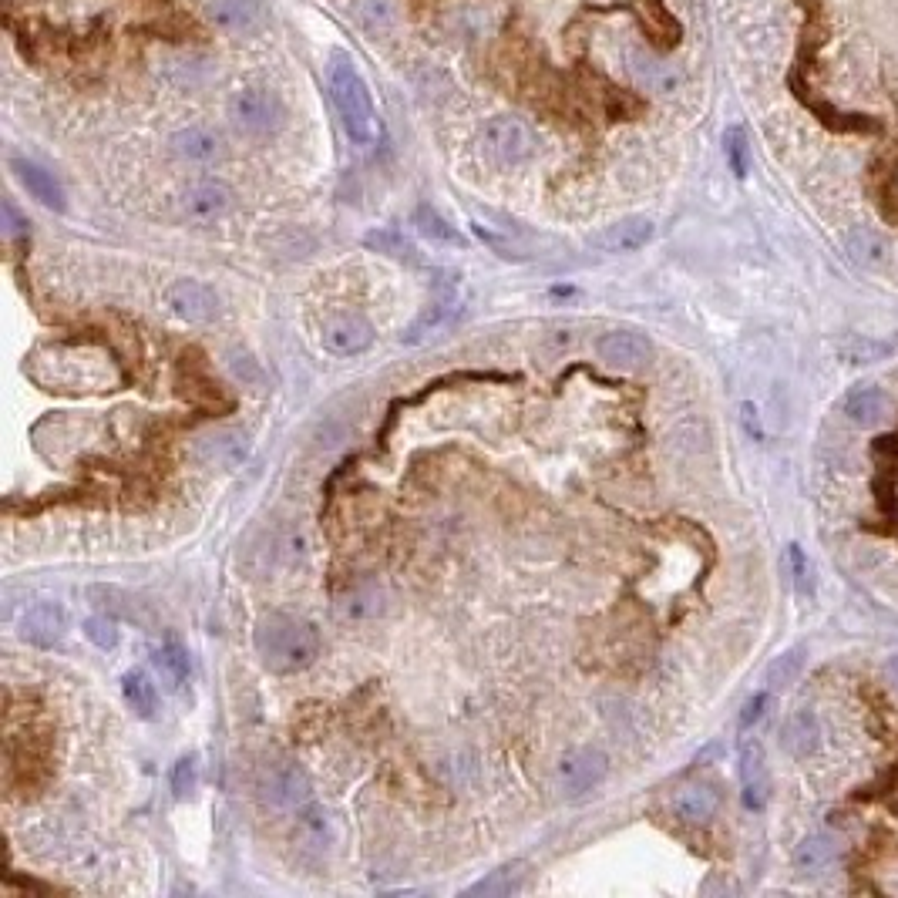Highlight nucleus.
I'll use <instances>...</instances> for the list:
<instances>
[{
    "label": "nucleus",
    "instance_id": "nucleus-18",
    "mask_svg": "<svg viewBox=\"0 0 898 898\" xmlns=\"http://www.w3.org/2000/svg\"><path fill=\"white\" fill-rule=\"evenodd\" d=\"M169 145H172L175 159L189 162V165H212L222 159V138L212 132V128H202V125L179 128Z\"/></svg>",
    "mask_w": 898,
    "mask_h": 898
},
{
    "label": "nucleus",
    "instance_id": "nucleus-12",
    "mask_svg": "<svg viewBox=\"0 0 898 898\" xmlns=\"http://www.w3.org/2000/svg\"><path fill=\"white\" fill-rule=\"evenodd\" d=\"M737 771H740V798H744V804L751 811H764L767 798H771V774H767L761 740L747 737L744 744H740Z\"/></svg>",
    "mask_w": 898,
    "mask_h": 898
},
{
    "label": "nucleus",
    "instance_id": "nucleus-5",
    "mask_svg": "<svg viewBox=\"0 0 898 898\" xmlns=\"http://www.w3.org/2000/svg\"><path fill=\"white\" fill-rule=\"evenodd\" d=\"M609 774V757L596 747H576V751H566L555 764V788H559L562 798L576 801L586 798L589 791H596L599 784L606 781Z\"/></svg>",
    "mask_w": 898,
    "mask_h": 898
},
{
    "label": "nucleus",
    "instance_id": "nucleus-34",
    "mask_svg": "<svg viewBox=\"0 0 898 898\" xmlns=\"http://www.w3.org/2000/svg\"><path fill=\"white\" fill-rule=\"evenodd\" d=\"M357 21L367 27V31H391L397 21V7L394 0H357Z\"/></svg>",
    "mask_w": 898,
    "mask_h": 898
},
{
    "label": "nucleus",
    "instance_id": "nucleus-19",
    "mask_svg": "<svg viewBox=\"0 0 898 898\" xmlns=\"http://www.w3.org/2000/svg\"><path fill=\"white\" fill-rule=\"evenodd\" d=\"M11 169H14V175L21 179V185L27 189V196L41 202L44 209L64 212V206H68V199H64V189H61V182L54 179L48 169H44V165H37L31 159H14Z\"/></svg>",
    "mask_w": 898,
    "mask_h": 898
},
{
    "label": "nucleus",
    "instance_id": "nucleus-33",
    "mask_svg": "<svg viewBox=\"0 0 898 898\" xmlns=\"http://www.w3.org/2000/svg\"><path fill=\"white\" fill-rule=\"evenodd\" d=\"M327 838H330V825H327V814H323V808L303 811L300 821H296V841H300L303 848L323 851L327 848Z\"/></svg>",
    "mask_w": 898,
    "mask_h": 898
},
{
    "label": "nucleus",
    "instance_id": "nucleus-43",
    "mask_svg": "<svg viewBox=\"0 0 898 898\" xmlns=\"http://www.w3.org/2000/svg\"><path fill=\"white\" fill-rule=\"evenodd\" d=\"M4 222H7V233H21V229H24V222L17 219V212H14L11 202H4Z\"/></svg>",
    "mask_w": 898,
    "mask_h": 898
},
{
    "label": "nucleus",
    "instance_id": "nucleus-17",
    "mask_svg": "<svg viewBox=\"0 0 898 898\" xmlns=\"http://www.w3.org/2000/svg\"><path fill=\"white\" fill-rule=\"evenodd\" d=\"M653 236H656L653 219L626 216V219L613 222V226H606L603 233L592 239V246L603 249V253H636V249H643Z\"/></svg>",
    "mask_w": 898,
    "mask_h": 898
},
{
    "label": "nucleus",
    "instance_id": "nucleus-27",
    "mask_svg": "<svg viewBox=\"0 0 898 898\" xmlns=\"http://www.w3.org/2000/svg\"><path fill=\"white\" fill-rule=\"evenodd\" d=\"M525 875H529V865L525 862H512V865H502L495 868L488 878H481V882H475L468 888V895H512L522 888Z\"/></svg>",
    "mask_w": 898,
    "mask_h": 898
},
{
    "label": "nucleus",
    "instance_id": "nucleus-32",
    "mask_svg": "<svg viewBox=\"0 0 898 898\" xmlns=\"http://www.w3.org/2000/svg\"><path fill=\"white\" fill-rule=\"evenodd\" d=\"M364 243H367L370 249H377V253H384V256L397 259V263H421L418 249L407 243V239H404L401 233H394V229H377V233H367V236H364Z\"/></svg>",
    "mask_w": 898,
    "mask_h": 898
},
{
    "label": "nucleus",
    "instance_id": "nucleus-20",
    "mask_svg": "<svg viewBox=\"0 0 898 898\" xmlns=\"http://www.w3.org/2000/svg\"><path fill=\"white\" fill-rule=\"evenodd\" d=\"M670 804L683 825H707L720 811V791L714 784H683Z\"/></svg>",
    "mask_w": 898,
    "mask_h": 898
},
{
    "label": "nucleus",
    "instance_id": "nucleus-35",
    "mask_svg": "<svg viewBox=\"0 0 898 898\" xmlns=\"http://www.w3.org/2000/svg\"><path fill=\"white\" fill-rule=\"evenodd\" d=\"M81 629H85V636L98 646V650L108 653V650H115V646H118V619L115 616H108V613L88 616Z\"/></svg>",
    "mask_w": 898,
    "mask_h": 898
},
{
    "label": "nucleus",
    "instance_id": "nucleus-29",
    "mask_svg": "<svg viewBox=\"0 0 898 898\" xmlns=\"http://www.w3.org/2000/svg\"><path fill=\"white\" fill-rule=\"evenodd\" d=\"M804 663H808V646H804V643L791 646L788 653H781L771 666H767V690L791 687V683L801 677Z\"/></svg>",
    "mask_w": 898,
    "mask_h": 898
},
{
    "label": "nucleus",
    "instance_id": "nucleus-21",
    "mask_svg": "<svg viewBox=\"0 0 898 898\" xmlns=\"http://www.w3.org/2000/svg\"><path fill=\"white\" fill-rule=\"evenodd\" d=\"M88 596H91V603L101 609V613H108L115 619H125V623H142V626L152 623V613L142 606V599H135L132 592H125L118 586H91Z\"/></svg>",
    "mask_w": 898,
    "mask_h": 898
},
{
    "label": "nucleus",
    "instance_id": "nucleus-2",
    "mask_svg": "<svg viewBox=\"0 0 898 898\" xmlns=\"http://www.w3.org/2000/svg\"><path fill=\"white\" fill-rule=\"evenodd\" d=\"M31 377L48 391H101V387L118 381L105 354L61 344L37 350L31 357Z\"/></svg>",
    "mask_w": 898,
    "mask_h": 898
},
{
    "label": "nucleus",
    "instance_id": "nucleus-9",
    "mask_svg": "<svg viewBox=\"0 0 898 898\" xmlns=\"http://www.w3.org/2000/svg\"><path fill=\"white\" fill-rule=\"evenodd\" d=\"M165 307L182 323H209L219 313V296L212 293V286L185 276V280L165 286Z\"/></svg>",
    "mask_w": 898,
    "mask_h": 898
},
{
    "label": "nucleus",
    "instance_id": "nucleus-26",
    "mask_svg": "<svg viewBox=\"0 0 898 898\" xmlns=\"http://www.w3.org/2000/svg\"><path fill=\"white\" fill-rule=\"evenodd\" d=\"M838 858V841L831 835H808L794 851V865L801 875H818Z\"/></svg>",
    "mask_w": 898,
    "mask_h": 898
},
{
    "label": "nucleus",
    "instance_id": "nucleus-41",
    "mask_svg": "<svg viewBox=\"0 0 898 898\" xmlns=\"http://www.w3.org/2000/svg\"><path fill=\"white\" fill-rule=\"evenodd\" d=\"M875 451H882V455H895L898 458V434H885V438L875 441Z\"/></svg>",
    "mask_w": 898,
    "mask_h": 898
},
{
    "label": "nucleus",
    "instance_id": "nucleus-8",
    "mask_svg": "<svg viewBox=\"0 0 898 898\" xmlns=\"http://www.w3.org/2000/svg\"><path fill=\"white\" fill-rule=\"evenodd\" d=\"M263 798L280 811H300L313 798V784L300 764L280 761L263 777Z\"/></svg>",
    "mask_w": 898,
    "mask_h": 898
},
{
    "label": "nucleus",
    "instance_id": "nucleus-7",
    "mask_svg": "<svg viewBox=\"0 0 898 898\" xmlns=\"http://www.w3.org/2000/svg\"><path fill=\"white\" fill-rule=\"evenodd\" d=\"M320 344L333 357H360L374 344V323L360 313H333L320 327Z\"/></svg>",
    "mask_w": 898,
    "mask_h": 898
},
{
    "label": "nucleus",
    "instance_id": "nucleus-22",
    "mask_svg": "<svg viewBox=\"0 0 898 898\" xmlns=\"http://www.w3.org/2000/svg\"><path fill=\"white\" fill-rule=\"evenodd\" d=\"M781 744L791 757H801V761L804 757H811L821 747L818 717H814L811 710H798V714H791L781 727Z\"/></svg>",
    "mask_w": 898,
    "mask_h": 898
},
{
    "label": "nucleus",
    "instance_id": "nucleus-31",
    "mask_svg": "<svg viewBox=\"0 0 898 898\" xmlns=\"http://www.w3.org/2000/svg\"><path fill=\"white\" fill-rule=\"evenodd\" d=\"M629 68H633L636 81H643V85L653 88V91H673L677 88V74L666 68V64L653 61L650 54H643V51L629 54Z\"/></svg>",
    "mask_w": 898,
    "mask_h": 898
},
{
    "label": "nucleus",
    "instance_id": "nucleus-15",
    "mask_svg": "<svg viewBox=\"0 0 898 898\" xmlns=\"http://www.w3.org/2000/svg\"><path fill=\"white\" fill-rule=\"evenodd\" d=\"M461 310V300H458V290H451V286H444V290H438L431 296L428 303H424V310L414 317L411 327L404 330V344H424L428 337H434V333H441L444 327H451V320L458 317Z\"/></svg>",
    "mask_w": 898,
    "mask_h": 898
},
{
    "label": "nucleus",
    "instance_id": "nucleus-1",
    "mask_svg": "<svg viewBox=\"0 0 898 898\" xmlns=\"http://www.w3.org/2000/svg\"><path fill=\"white\" fill-rule=\"evenodd\" d=\"M327 91L333 101V111L340 118V128L350 138V145L370 148L381 138V118H377L374 95H370L364 74L357 61L344 51H333L327 61Z\"/></svg>",
    "mask_w": 898,
    "mask_h": 898
},
{
    "label": "nucleus",
    "instance_id": "nucleus-10",
    "mask_svg": "<svg viewBox=\"0 0 898 898\" xmlns=\"http://www.w3.org/2000/svg\"><path fill=\"white\" fill-rule=\"evenodd\" d=\"M233 206H236V196L222 179H202L182 192V216L189 222H199V226L219 222L222 216L233 212Z\"/></svg>",
    "mask_w": 898,
    "mask_h": 898
},
{
    "label": "nucleus",
    "instance_id": "nucleus-28",
    "mask_svg": "<svg viewBox=\"0 0 898 898\" xmlns=\"http://www.w3.org/2000/svg\"><path fill=\"white\" fill-rule=\"evenodd\" d=\"M155 666L169 683V690H182L185 680H189V650L179 640L162 643V650L155 653Z\"/></svg>",
    "mask_w": 898,
    "mask_h": 898
},
{
    "label": "nucleus",
    "instance_id": "nucleus-24",
    "mask_svg": "<svg viewBox=\"0 0 898 898\" xmlns=\"http://www.w3.org/2000/svg\"><path fill=\"white\" fill-rule=\"evenodd\" d=\"M845 253L851 263H858L862 270H882L888 263V243L875 229H851L845 236Z\"/></svg>",
    "mask_w": 898,
    "mask_h": 898
},
{
    "label": "nucleus",
    "instance_id": "nucleus-3",
    "mask_svg": "<svg viewBox=\"0 0 898 898\" xmlns=\"http://www.w3.org/2000/svg\"><path fill=\"white\" fill-rule=\"evenodd\" d=\"M253 643L259 660L273 673H300L313 666V660L320 656L317 626L307 623V619L283 616V613L259 619Z\"/></svg>",
    "mask_w": 898,
    "mask_h": 898
},
{
    "label": "nucleus",
    "instance_id": "nucleus-4",
    "mask_svg": "<svg viewBox=\"0 0 898 898\" xmlns=\"http://www.w3.org/2000/svg\"><path fill=\"white\" fill-rule=\"evenodd\" d=\"M481 152L495 165H522L535 155V132L515 115H495L481 125Z\"/></svg>",
    "mask_w": 898,
    "mask_h": 898
},
{
    "label": "nucleus",
    "instance_id": "nucleus-16",
    "mask_svg": "<svg viewBox=\"0 0 898 898\" xmlns=\"http://www.w3.org/2000/svg\"><path fill=\"white\" fill-rule=\"evenodd\" d=\"M64 633H68V613L58 603H37L21 619V636L41 650H51L54 643H61Z\"/></svg>",
    "mask_w": 898,
    "mask_h": 898
},
{
    "label": "nucleus",
    "instance_id": "nucleus-37",
    "mask_svg": "<svg viewBox=\"0 0 898 898\" xmlns=\"http://www.w3.org/2000/svg\"><path fill=\"white\" fill-rule=\"evenodd\" d=\"M724 148H727V162L730 169H734V175H740L744 179L747 175V162H751V155H747V138L740 128H730L727 138H724Z\"/></svg>",
    "mask_w": 898,
    "mask_h": 898
},
{
    "label": "nucleus",
    "instance_id": "nucleus-30",
    "mask_svg": "<svg viewBox=\"0 0 898 898\" xmlns=\"http://www.w3.org/2000/svg\"><path fill=\"white\" fill-rule=\"evenodd\" d=\"M414 226H418V233H421L424 239H431V243L465 246V239H461L458 229L451 226V222L444 219L438 209H431V206H421L418 212H414Z\"/></svg>",
    "mask_w": 898,
    "mask_h": 898
},
{
    "label": "nucleus",
    "instance_id": "nucleus-42",
    "mask_svg": "<svg viewBox=\"0 0 898 898\" xmlns=\"http://www.w3.org/2000/svg\"><path fill=\"white\" fill-rule=\"evenodd\" d=\"M740 411H744V424H747V431H751V438L761 441V428H757V418H754V414H757L754 404H744Z\"/></svg>",
    "mask_w": 898,
    "mask_h": 898
},
{
    "label": "nucleus",
    "instance_id": "nucleus-38",
    "mask_svg": "<svg viewBox=\"0 0 898 898\" xmlns=\"http://www.w3.org/2000/svg\"><path fill=\"white\" fill-rule=\"evenodd\" d=\"M888 350H892V344H875V340H851V344L841 347V354H845L851 364H872V360H882Z\"/></svg>",
    "mask_w": 898,
    "mask_h": 898
},
{
    "label": "nucleus",
    "instance_id": "nucleus-25",
    "mask_svg": "<svg viewBox=\"0 0 898 898\" xmlns=\"http://www.w3.org/2000/svg\"><path fill=\"white\" fill-rule=\"evenodd\" d=\"M122 697L128 703V710H135V717L152 720L155 710H159V690H155L152 677L145 670H128L122 677Z\"/></svg>",
    "mask_w": 898,
    "mask_h": 898
},
{
    "label": "nucleus",
    "instance_id": "nucleus-11",
    "mask_svg": "<svg viewBox=\"0 0 898 898\" xmlns=\"http://www.w3.org/2000/svg\"><path fill=\"white\" fill-rule=\"evenodd\" d=\"M596 357L609 370H643L653 357V344L636 330H609L596 340Z\"/></svg>",
    "mask_w": 898,
    "mask_h": 898
},
{
    "label": "nucleus",
    "instance_id": "nucleus-14",
    "mask_svg": "<svg viewBox=\"0 0 898 898\" xmlns=\"http://www.w3.org/2000/svg\"><path fill=\"white\" fill-rule=\"evenodd\" d=\"M192 455H196L206 468L233 471L243 465L249 455V438L239 428H219V431L202 434L196 441V448H192Z\"/></svg>",
    "mask_w": 898,
    "mask_h": 898
},
{
    "label": "nucleus",
    "instance_id": "nucleus-23",
    "mask_svg": "<svg viewBox=\"0 0 898 898\" xmlns=\"http://www.w3.org/2000/svg\"><path fill=\"white\" fill-rule=\"evenodd\" d=\"M841 411H845L848 421H855V424H862V428H868V424H878V421L885 418L888 401H885L882 387L862 384V387H855V391H848V397L841 401Z\"/></svg>",
    "mask_w": 898,
    "mask_h": 898
},
{
    "label": "nucleus",
    "instance_id": "nucleus-39",
    "mask_svg": "<svg viewBox=\"0 0 898 898\" xmlns=\"http://www.w3.org/2000/svg\"><path fill=\"white\" fill-rule=\"evenodd\" d=\"M788 562H791V579H794V586H798V592L801 596H811L814 582H811V569H808V559H804L801 545H788Z\"/></svg>",
    "mask_w": 898,
    "mask_h": 898
},
{
    "label": "nucleus",
    "instance_id": "nucleus-40",
    "mask_svg": "<svg viewBox=\"0 0 898 898\" xmlns=\"http://www.w3.org/2000/svg\"><path fill=\"white\" fill-rule=\"evenodd\" d=\"M767 703H771V693H754V697L744 703V710H740V717H737L740 730L754 727L757 720H761V717L767 714Z\"/></svg>",
    "mask_w": 898,
    "mask_h": 898
},
{
    "label": "nucleus",
    "instance_id": "nucleus-36",
    "mask_svg": "<svg viewBox=\"0 0 898 898\" xmlns=\"http://www.w3.org/2000/svg\"><path fill=\"white\" fill-rule=\"evenodd\" d=\"M169 784H172V794L179 801L189 798L192 791H196V757H179L169 774Z\"/></svg>",
    "mask_w": 898,
    "mask_h": 898
},
{
    "label": "nucleus",
    "instance_id": "nucleus-13",
    "mask_svg": "<svg viewBox=\"0 0 898 898\" xmlns=\"http://www.w3.org/2000/svg\"><path fill=\"white\" fill-rule=\"evenodd\" d=\"M206 17L222 34H256L270 21L263 0H209Z\"/></svg>",
    "mask_w": 898,
    "mask_h": 898
},
{
    "label": "nucleus",
    "instance_id": "nucleus-6",
    "mask_svg": "<svg viewBox=\"0 0 898 898\" xmlns=\"http://www.w3.org/2000/svg\"><path fill=\"white\" fill-rule=\"evenodd\" d=\"M229 115H233V125L246 135H273L276 128L283 125V101L273 95L270 88H243L236 91L233 105H229Z\"/></svg>",
    "mask_w": 898,
    "mask_h": 898
}]
</instances>
